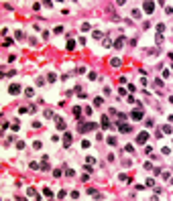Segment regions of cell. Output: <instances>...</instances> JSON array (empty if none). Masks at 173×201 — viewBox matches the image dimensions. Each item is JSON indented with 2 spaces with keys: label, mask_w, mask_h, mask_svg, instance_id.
Segmentation results:
<instances>
[{
  "label": "cell",
  "mask_w": 173,
  "mask_h": 201,
  "mask_svg": "<svg viewBox=\"0 0 173 201\" xmlns=\"http://www.w3.org/2000/svg\"><path fill=\"white\" fill-rule=\"evenodd\" d=\"M147 140H149V132H141V134H138V138H136L138 144H143V142H147Z\"/></svg>",
  "instance_id": "6da1fadb"
},
{
  "label": "cell",
  "mask_w": 173,
  "mask_h": 201,
  "mask_svg": "<svg viewBox=\"0 0 173 201\" xmlns=\"http://www.w3.org/2000/svg\"><path fill=\"white\" fill-rule=\"evenodd\" d=\"M8 91H10V94H20V85H19V83H12Z\"/></svg>",
  "instance_id": "7a4b0ae2"
},
{
  "label": "cell",
  "mask_w": 173,
  "mask_h": 201,
  "mask_svg": "<svg viewBox=\"0 0 173 201\" xmlns=\"http://www.w3.org/2000/svg\"><path fill=\"white\" fill-rule=\"evenodd\" d=\"M143 8H145L147 12H153V8H155V4H153V2H145V4H143Z\"/></svg>",
  "instance_id": "3957f363"
},
{
  "label": "cell",
  "mask_w": 173,
  "mask_h": 201,
  "mask_svg": "<svg viewBox=\"0 0 173 201\" xmlns=\"http://www.w3.org/2000/svg\"><path fill=\"white\" fill-rule=\"evenodd\" d=\"M128 130H130L128 124H120V132H128Z\"/></svg>",
  "instance_id": "277c9868"
},
{
  "label": "cell",
  "mask_w": 173,
  "mask_h": 201,
  "mask_svg": "<svg viewBox=\"0 0 173 201\" xmlns=\"http://www.w3.org/2000/svg\"><path fill=\"white\" fill-rule=\"evenodd\" d=\"M141 116H143V114L138 112V110H136V112H132V118H135V120H141Z\"/></svg>",
  "instance_id": "5b68a950"
},
{
  "label": "cell",
  "mask_w": 173,
  "mask_h": 201,
  "mask_svg": "<svg viewBox=\"0 0 173 201\" xmlns=\"http://www.w3.org/2000/svg\"><path fill=\"white\" fill-rule=\"evenodd\" d=\"M63 142H65V146L71 142V134H65V138H63Z\"/></svg>",
  "instance_id": "8992f818"
},
{
  "label": "cell",
  "mask_w": 173,
  "mask_h": 201,
  "mask_svg": "<svg viewBox=\"0 0 173 201\" xmlns=\"http://www.w3.org/2000/svg\"><path fill=\"white\" fill-rule=\"evenodd\" d=\"M102 126H104V128H108V126H110V122H108V118H102Z\"/></svg>",
  "instance_id": "52a82bcc"
}]
</instances>
